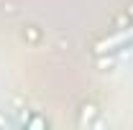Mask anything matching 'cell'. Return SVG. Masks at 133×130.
<instances>
[{"label": "cell", "instance_id": "6da1fadb", "mask_svg": "<svg viewBox=\"0 0 133 130\" xmlns=\"http://www.w3.org/2000/svg\"><path fill=\"white\" fill-rule=\"evenodd\" d=\"M125 44H133V26L125 28V31H118L115 36H110V38H105V41H100L97 51L100 54H105V51H118V49H125Z\"/></svg>", "mask_w": 133, "mask_h": 130}]
</instances>
